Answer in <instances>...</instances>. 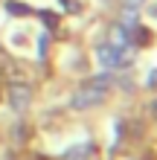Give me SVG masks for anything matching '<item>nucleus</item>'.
<instances>
[{"label":"nucleus","instance_id":"1","mask_svg":"<svg viewBox=\"0 0 157 160\" xmlns=\"http://www.w3.org/2000/svg\"><path fill=\"white\" fill-rule=\"evenodd\" d=\"M96 58H99V64H102V67H108V70L131 64V61L122 55V50H116V47H110V44H99V47H96Z\"/></svg>","mask_w":157,"mask_h":160},{"label":"nucleus","instance_id":"2","mask_svg":"<svg viewBox=\"0 0 157 160\" xmlns=\"http://www.w3.org/2000/svg\"><path fill=\"white\" fill-rule=\"evenodd\" d=\"M102 99H105V90L93 88V84H85V88H79V90H76V96H73V108H79V111H85V108H96Z\"/></svg>","mask_w":157,"mask_h":160},{"label":"nucleus","instance_id":"3","mask_svg":"<svg viewBox=\"0 0 157 160\" xmlns=\"http://www.w3.org/2000/svg\"><path fill=\"white\" fill-rule=\"evenodd\" d=\"M29 105H32V88L29 84H9V108L21 114Z\"/></svg>","mask_w":157,"mask_h":160},{"label":"nucleus","instance_id":"4","mask_svg":"<svg viewBox=\"0 0 157 160\" xmlns=\"http://www.w3.org/2000/svg\"><path fill=\"white\" fill-rule=\"evenodd\" d=\"M125 41H128V29H125V26H114V29H110V47L119 50Z\"/></svg>","mask_w":157,"mask_h":160},{"label":"nucleus","instance_id":"5","mask_svg":"<svg viewBox=\"0 0 157 160\" xmlns=\"http://www.w3.org/2000/svg\"><path fill=\"white\" fill-rule=\"evenodd\" d=\"M151 38H154V35H151L149 29H143V26H137V29H134V44L145 47V44H151Z\"/></svg>","mask_w":157,"mask_h":160},{"label":"nucleus","instance_id":"6","mask_svg":"<svg viewBox=\"0 0 157 160\" xmlns=\"http://www.w3.org/2000/svg\"><path fill=\"white\" fill-rule=\"evenodd\" d=\"M6 12H12V15H17V18H23V15H32V9H26L23 3H6Z\"/></svg>","mask_w":157,"mask_h":160},{"label":"nucleus","instance_id":"7","mask_svg":"<svg viewBox=\"0 0 157 160\" xmlns=\"http://www.w3.org/2000/svg\"><path fill=\"white\" fill-rule=\"evenodd\" d=\"M137 21H140V18H137V9H128V12L122 15V23H119V26L131 29V26H137Z\"/></svg>","mask_w":157,"mask_h":160},{"label":"nucleus","instance_id":"8","mask_svg":"<svg viewBox=\"0 0 157 160\" xmlns=\"http://www.w3.org/2000/svg\"><path fill=\"white\" fill-rule=\"evenodd\" d=\"M87 84H93V88H99V90H105L108 84H110V76H108V73H102V76H96V79H90Z\"/></svg>","mask_w":157,"mask_h":160},{"label":"nucleus","instance_id":"9","mask_svg":"<svg viewBox=\"0 0 157 160\" xmlns=\"http://www.w3.org/2000/svg\"><path fill=\"white\" fill-rule=\"evenodd\" d=\"M44 15V23H47V26H52V23H58V18H55L52 12H41Z\"/></svg>","mask_w":157,"mask_h":160},{"label":"nucleus","instance_id":"10","mask_svg":"<svg viewBox=\"0 0 157 160\" xmlns=\"http://www.w3.org/2000/svg\"><path fill=\"white\" fill-rule=\"evenodd\" d=\"M125 3H128V6H131V9H137V6H140V3H143V0H125Z\"/></svg>","mask_w":157,"mask_h":160},{"label":"nucleus","instance_id":"11","mask_svg":"<svg viewBox=\"0 0 157 160\" xmlns=\"http://www.w3.org/2000/svg\"><path fill=\"white\" fill-rule=\"evenodd\" d=\"M151 15H154V18H157V6H151Z\"/></svg>","mask_w":157,"mask_h":160}]
</instances>
